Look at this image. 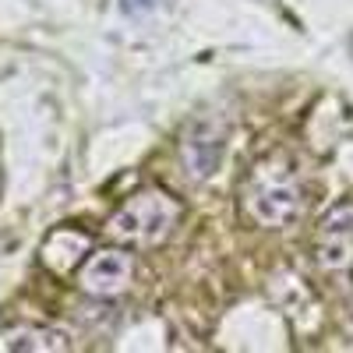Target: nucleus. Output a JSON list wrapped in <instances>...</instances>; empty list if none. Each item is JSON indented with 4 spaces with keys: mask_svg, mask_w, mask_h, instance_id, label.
I'll list each match as a JSON object with an SVG mask.
<instances>
[{
    "mask_svg": "<svg viewBox=\"0 0 353 353\" xmlns=\"http://www.w3.org/2000/svg\"><path fill=\"white\" fill-rule=\"evenodd\" d=\"M176 219H181V205L170 194L141 191L110 219V233L117 241H128V244H138V248H156L173 233Z\"/></svg>",
    "mask_w": 353,
    "mask_h": 353,
    "instance_id": "f257e3e1",
    "label": "nucleus"
},
{
    "mask_svg": "<svg viewBox=\"0 0 353 353\" xmlns=\"http://www.w3.org/2000/svg\"><path fill=\"white\" fill-rule=\"evenodd\" d=\"M248 212L265 223V226H283L290 219H297L301 212V188L293 181V166H272V163H258L248 184Z\"/></svg>",
    "mask_w": 353,
    "mask_h": 353,
    "instance_id": "f03ea898",
    "label": "nucleus"
},
{
    "mask_svg": "<svg viewBox=\"0 0 353 353\" xmlns=\"http://www.w3.org/2000/svg\"><path fill=\"white\" fill-rule=\"evenodd\" d=\"M314 258L325 269L353 265V201H343L321 219L314 233Z\"/></svg>",
    "mask_w": 353,
    "mask_h": 353,
    "instance_id": "7ed1b4c3",
    "label": "nucleus"
},
{
    "mask_svg": "<svg viewBox=\"0 0 353 353\" xmlns=\"http://www.w3.org/2000/svg\"><path fill=\"white\" fill-rule=\"evenodd\" d=\"M134 261L124 251H99L81 265V290L92 297H113L131 283Z\"/></svg>",
    "mask_w": 353,
    "mask_h": 353,
    "instance_id": "20e7f679",
    "label": "nucleus"
},
{
    "mask_svg": "<svg viewBox=\"0 0 353 353\" xmlns=\"http://www.w3.org/2000/svg\"><path fill=\"white\" fill-rule=\"evenodd\" d=\"M156 0H124V8L128 11H141V8H152Z\"/></svg>",
    "mask_w": 353,
    "mask_h": 353,
    "instance_id": "39448f33",
    "label": "nucleus"
}]
</instances>
